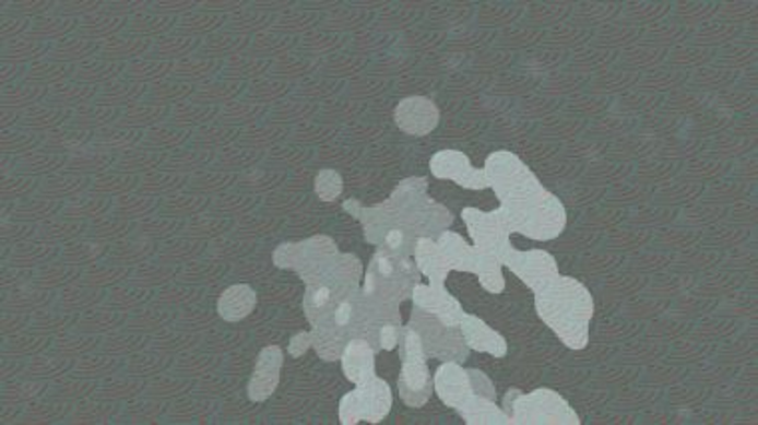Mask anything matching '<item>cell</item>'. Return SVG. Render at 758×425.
<instances>
[{
    "label": "cell",
    "mask_w": 758,
    "mask_h": 425,
    "mask_svg": "<svg viewBox=\"0 0 758 425\" xmlns=\"http://www.w3.org/2000/svg\"><path fill=\"white\" fill-rule=\"evenodd\" d=\"M344 210L364 226L371 246L395 256L412 258L419 238H434L453 224V214L427 194L426 178H405L378 206H362L345 200Z\"/></svg>",
    "instance_id": "1"
},
{
    "label": "cell",
    "mask_w": 758,
    "mask_h": 425,
    "mask_svg": "<svg viewBox=\"0 0 758 425\" xmlns=\"http://www.w3.org/2000/svg\"><path fill=\"white\" fill-rule=\"evenodd\" d=\"M535 310L567 347L575 352L587 347L595 302L577 278L559 274L549 286L535 292Z\"/></svg>",
    "instance_id": "2"
},
{
    "label": "cell",
    "mask_w": 758,
    "mask_h": 425,
    "mask_svg": "<svg viewBox=\"0 0 758 425\" xmlns=\"http://www.w3.org/2000/svg\"><path fill=\"white\" fill-rule=\"evenodd\" d=\"M364 265L356 253H340L320 276L306 286L304 314L310 326L325 320L342 299L359 290Z\"/></svg>",
    "instance_id": "3"
},
{
    "label": "cell",
    "mask_w": 758,
    "mask_h": 425,
    "mask_svg": "<svg viewBox=\"0 0 758 425\" xmlns=\"http://www.w3.org/2000/svg\"><path fill=\"white\" fill-rule=\"evenodd\" d=\"M511 232L537 241H552L564 234L567 212L557 196L543 188L537 194L529 196L513 204L499 206Z\"/></svg>",
    "instance_id": "4"
},
{
    "label": "cell",
    "mask_w": 758,
    "mask_h": 425,
    "mask_svg": "<svg viewBox=\"0 0 758 425\" xmlns=\"http://www.w3.org/2000/svg\"><path fill=\"white\" fill-rule=\"evenodd\" d=\"M422 282V272L412 258L376 248L364 274V292L371 298L400 306L412 298L414 287Z\"/></svg>",
    "instance_id": "5"
},
{
    "label": "cell",
    "mask_w": 758,
    "mask_h": 425,
    "mask_svg": "<svg viewBox=\"0 0 758 425\" xmlns=\"http://www.w3.org/2000/svg\"><path fill=\"white\" fill-rule=\"evenodd\" d=\"M504 412L511 425H581V417L573 408L549 388L521 393L518 388L504 396Z\"/></svg>",
    "instance_id": "6"
},
{
    "label": "cell",
    "mask_w": 758,
    "mask_h": 425,
    "mask_svg": "<svg viewBox=\"0 0 758 425\" xmlns=\"http://www.w3.org/2000/svg\"><path fill=\"white\" fill-rule=\"evenodd\" d=\"M483 173L487 178V185L495 192V198L499 200V206L519 202L545 188L528 164L509 150L491 152L485 158Z\"/></svg>",
    "instance_id": "7"
},
{
    "label": "cell",
    "mask_w": 758,
    "mask_h": 425,
    "mask_svg": "<svg viewBox=\"0 0 758 425\" xmlns=\"http://www.w3.org/2000/svg\"><path fill=\"white\" fill-rule=\"evenodd\" d=\"M398 347L402 357L398 393L407 408H424L434 393V376L427 368L426 350L419 333L412 326H403Z\"/></svg>",
    "instance_id": "8"
},
{
    "label": "cell",
    "mask_w": 758,
    "mask_h": 425,
    "mask_svg": "<svg viewBox=\"0 0 758 425\" xmlns=\"http://www.w3.org/2000/svg\"><path fill=\"white\" fill-rule=\"evenodd\" d=\"M337 256V244L330 236H313L308 240L280 244L274 252V264L282 270L298 272L308 286Z\"/></svg>",
    "instance_id": "9"
},
{
    "label": "cell",
    "mask_w": 758,
    "mask_h": 425,
    "mask_svg": "<svg viewBox=\"0 0 758 425\" xmlns=\"http://www.w3.org/2000/svg\"><path fill=\"white\" fill-rule=\"evenodd\" d=\"M407 326H412L415 332L419 333L427 357L460 364H465V359L470 357L472 350L465 344L460 328L446 326L441 320H437L434 314L414 306Z\"/></svg>",
    "instance_id": "10"
},
{
    "label": "cell",
    "mask_w": 758,
    "mask_h": 425,
    "mask_svg": "<svg viewBox=\"0 0 758 425\" xmlns=\"http://www.w3.org/2000/svg\"><path fill=\"white\" fill-rule=\"evenodd\" d=\"M393 393L386 379L371 378L356 386V390L345 393L340 402V424L356 425L359 422L379 424L391 412Z\"/></svg>",
    "instance_id": "11"
},
{
    "label": "cell",
    "mask_w": 758,
    "mask_h": 425,
    "mask_svg": "<svg viewBox=\"0 0 758 425\" xmlns=\"http://www.w3.org/2000/svg\"><path fill=\"white\" fill-rule=\"evenodd\" d=\"M461 220L465 222L472 236L473 248L479 252L494 253L504 264L507 253L513 250V232L504 219V212L499 208L491 212H483L479 208L467 206L461 210Z\"/></svg>",
    "instance_id": "12"
},
{
    "label": "cell",
    "mask_w": 758,
    "mask_h": 425,
    "mask_svg": "<svg viewBox=\"0 0 758 425\" xmlns=\"http://www.w3.org/2000/svg\"><path fill=\"white\" fill-rule=\"evenodd\" d=\"M504 265H507L525 286L535 294L545 286H549L555 278L559 276V265L552 253L545 250H528L519 252L511 250L507 253Z\"/></svg>",
    "instance_id": "13"
},
{
    "label": "cell",
    "mask_w": 758,
    "mask_h": 425,
    "mask_svg": "<svg viewBox=\"0 0 758 425\" xmlns=\"http://www.w3.org/2000/svg\"><path fill=\"white\" fill-rule=\"evenodd\" d=\"M429 170L437 180H451L465 190L489 188L483 168H475L470 156L461 150H441L431 156Z\"/></svg>",
    "instance_id": "14"
},
{
    "label": "cell",
    "mask_w": 758,
    "mask_h": 425,
    "mask_svg": "<svg viewBox=\"0 0 758 425\" xmlns=\"http://www.w3.org/2000/svg\"><path fill=\"white\" fill-rule=\"evenodd\" d=\"M439 108L431 98L426 96H407L395 106L393 120L403 134L410 137H427L439 125Z\"/></svg>",
    "instance_id": "15"
},
{
    "label": "cell",
    "mask_w": 758,
    "mask_h": 425,
    "mask_svg": "<svg viewBox=\"0 0 758 425\" xmlns=\"http://www.w3.org/2000/svg\"><path fill=\"white\" fill-rule=\"evenodd\" d=\"M434 391L441 402L458 412L475 396L470 369L463 368L460 362H441L434 374Z\"/></svg>",
    "instance_id": "16"
},
{
    "label": "cell",
    "mask_w": 758,
    "mask_h": 425,
    "mask_svg": "<svg viewBox=\"0 0 758 425\" xmlns=\"http://www.w3.org/2000/svg\"><path fill=\"white\" fill-rule=\"evenodd\" d=\"M284 352L280 345H268L256 359L252 378L248 381V398L252 402H265L280 383Z\"/></svg>",
    "instance_id": "17"
},
{
    "label": "cell",
    "mask_w": 758,
    "mask_h": 425,
    "mask_svg": "<svg viewBox=\"0 0 758 425\" xmlns=\"http://www.w3.org/2000/svg\"><path fill=\"white\" fill-rule=\"evenodd\" d=\"M412 302L417 308L434 314L437 320L453 328H460L461 318L465 316L460 299L453 298L446 286H426L419 282L412 292Z\"/></svg>",
    "instance_id": "18"
},
{
    "label": "cell",
    "mask_w": 758,
    "mask_h": 425,
    "mask_svg": "<svg viewBox=\"0 0 758 425\" xmlns=\"http://www.w3.org/2000/svg\"><path fill=\"white\" fill-rule=\"evenodd\" d=\"M461 335L465 340V344L473 352L479 354H489L494 357L507 356V340L501 333L494 330L487 322H483L482 318L465 314L460 322Z\"/></svg>",
    "instance_id": "19"
},
{
    "label": "cell",
    "mask_w": 758,
    "mask_h": 425,
    "mask_svg": "<svg viewBox=\"0 0 758 425\" xmlns=\"http://www.w3.org/2000/svg\"><path fill=\"white\" fill-rule=\"evenodd\" d=\"M376 350L366 340H350L344 347V354L340 357L342 369L347 381L352 383H366L376 378Z\"/></svg>",
    "instance_id": "20"
},
{
    "label": "cell",
    "mask_w": 758,
    "mask_h": 425,
    "mask_svg": "<svg viewBox=\"0 0 758 425\" xmlns=\"http://www.w3.org/2000/svg\"><path fill=\"white\" fill-rule=\"evenodd\" d=\"M414 262L417 270L422 272V276H427L429 286L439 287L446 286L448 280L449 268L448 260L443 252L439 250L437 241L434 238H419L415 244Z\"/></svg>",
    "instance_id": "21"
},
{
    "label": "cell",
    "mask_w": 758,
    "mask_h": 425,
    "mask_svg": "<svg viewBox=\"0 0 758 425\" xmlns=\"http://www.w3.org/2000/svg\"><path fill=\"white\" fill-rule=\"evenodd\" d=\"M256 304H258V296L253 287L248 284H236L224 290V294L220 296L218 316L224 322H240L256 310Z\"/></svg>",
    "instance_id": "22"
},
{
    "label": "cell",
    "mask_w": 758,
    "mask_h": 425,
    "mask_svg": "<svg viewBox=\"0 0 758 425\" xmlns=\"http://www.w3.org/2000/svg\"><path fill=\"white\" fill-rule=\"evenodd\" d=\"M347 342H350L347 333L330 320H322L311 326V347L323 362H337L344 354Z\"/></svg>",
    "instance_id": "23"
},
{
    "label": "cell",
    "mask_w": 758,
    "mask_h": 425,
    "mask_svg": "<svg viewBox=\"0 0 758 425\" xmlns=\"http://www.w3.org/2000/svg\"><path fill=\"white\" fill-rule=\"evenodd\" d=\"M436 241L439 250L446 256L451 270L475 274V262H477L475 248L463 240L458 232H441Z\"/></svg>",
    "instance_id": "24"
},
{
    "label": "cell",
    "mask_w": 758,
    "mask_h": 425,
    "mask_svg": "<svg viewBox=\"0 0 758 425\" xmlns=\"http://www.w3.org/2000/svg\"><path fill=\"white\" fill-rule=\"evenodd\" d=\"M458 414L467 425H511L504 408H499L495 400L483 396H473L470 402L461 405Z\"/></svg>",
    "instance_id": "25"
},
{
    "label": "cell",
    "mask_w": 758,
    "mask_h": 425,
    "mask_svg": "<svg viewBox=\"0 0 758 425\" xmlns=\"http://www.w3.org/2000/svg\"><path fill=\"white\" fill-rule=\"evenodd\" d=\"M475 253H477L475 274L479 278L483 290H487L489 294H501L506 290L501 260L495 258L494 253L479 252V250H475Z\"/></svg>",
    "instance_id": "26"
},
{
    "label": "cell",
    "mask_w": 758,
    "mask_h": 425,
    "mask_svg": "<svg viewBox=\"0 0 758 425\" xmlns=\"http://www.w3.org/2000/svg\"><path fill=\"white\" fill-rule=\"evenodd\" d=\"M313 190L322 202H335L344 192V178L337 170H320L316 176Z\"/></svg>",
    "instance_id": "27"
},
{
    "label": "cell",
    "mask_w": 758,
    "mask_h": 425,
    "mask_svg": "<svg viewBox=\"0 0 758 425\" xmlns=\"http://www.w3.org/2000/svg\"><path fill=\"white\" fill-rule=\"evenodd\" d=\"M472 376L473 391L475 396H483L497 402V390H495L494 381L483 374L482 369H470Z\"/></svg>",
    "instance_id": "28"
},
{
    "label": "cell",
    "mask_w": 758,
    "mask_h": 425,
    "mask_svg": "<svg viewBox=\"0 0 758 425\" xmlns=\"http://www.w3.org/2000/svg\"><path fill=\"white\" fill-rule=\"evenodd\" d=\"M311 347V332H299L289 340L287 354L292 357L304 356Z\"/></svg>",
    "instance_id": "29"
}]
</instances>
